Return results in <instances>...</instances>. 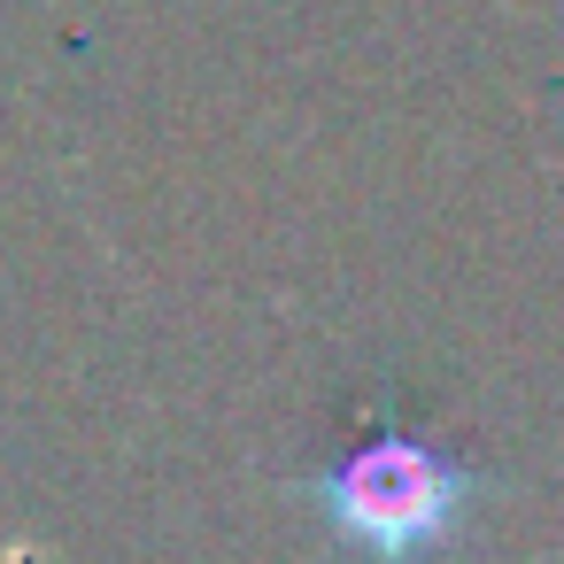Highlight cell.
I'll return each instance as SVG.
<instances>
[{
	"mask_svg": "<svg viewBox=\"0 0 564 564\" xmlns=\"http://www.w3.org/2000/svg\"><path fill=\"white\" fill-rule=\"evenodd\" d=\"M302 495L348 556H364V564H433V556L456 549V533H464L471 502L487 495V479L464 456H448L441 441L379 425L348 456H333Z\"/></svg>",
	"mask_w": 564,
	"mask_h": 564,
	"instance_id": "cell-1",
	"label": "cell"
}]
</instances>
